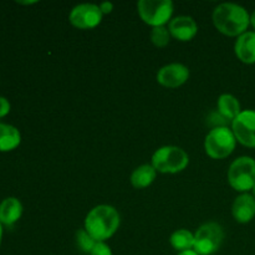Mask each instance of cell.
Segmentation results:
<instances>
[{
    "label": "cell",
    "mask_w": 255,
    "mask_h": 255,
    "mask_svg": "<svg viewBox=\"0 0 255 255\" xmlns=\"http://www.w3.org/2000/svg\"><path fill=\"white\" fill-rule=\"evenodd\" d=\"M212 20L221 34L229 37H238L248 31L251 14L246 7L236 2H222L213 10Z\"/></svg>",
    "instance_id": "obj_1"
},
{
    "label": "cell",
    "mask_w": 255,
    "mask_h": 255,
    "mask_svg": "<svg viewBox=\"0 0 255 255\" xmlns=\"http://www.w3.org/2000/svg\"><path fill=\"white\" fill-rule=\"evenodd\" d=\"M121 216L114 206L99 204L87 213L84 228L96 242H106L117 233Z\"/></svg>",
    "instance_id": "obj_2"
},
{
    "label": "cell",
    "mask_w": 255,
    "mask_h": 255,
    "mask_svg": "<svg viewBox=\"0 0 255 255\" xmlns=\"http://www.w3.org/2000/svg\"><path fill=\"white\" fill-rule=\"evenodd\" d=\"M151 164L158 173L176 174L188 167L189 156L178 146H162L152 154Z\"/></svg>",
    "instance_id": "obj_3"
},
{
    "label": "cell",
    "mask_w": 255,
    "mask_h": 255,
    "mask_svg": "<svg viewBox=\"0 0 255 255\" xmlns=\"http://www.w3.org/2000/svg\"><path fill=\"white\" fill-rule=\"evenodd\" d=\"M228 183L239 193H249L255 186V159L242 156L234 159L228 168Z\"/></svg>",
    "instance_id": "obj_4"
},
{
    "label": "cell",
    "mask_w": 255,
    "mask_h": 255,
    "mask_svg": "<svg viewBox=\"0 0 255 255\" xmlns=\"http://www.w3.org/2000/svg\"><path fill=\"white\" fill-rule=\"evenodd\" d=\"M237 146V138L231 127H216L204 138V151L212 159H224L231 156Z\"/></svg>",
    "instance_id": "obj_5"
},
{
    "label": "cell",
    "mask_w": 255,
    "mask_h": 255,
    "mask_svg": "<svg viewBox=\"0 0 255 255\" xmlns=\"http://www.w3.org/2000/svg\"><path fill=\"white\" fill-rule=\"evenodd\" d=\"M174 4L171 0H139L137 12L144 24L152 27L166 26L173 17Z\"/></svg>",
    "instance_id": "obj_6"
},
{
    "label": "cell",
    "mask_w": 255,
    "mask_h": 255,
    "mask_svg": "<svg viewBox=\"0 0 255 255\" xmlns=\"http://www.w3.org/2000/svg\"><path fill=\"white\" fill-rule=\"evenodd\" d=\"M224 229L217 222L204 223L194 233L193 251L199 255H213L224 242Z\"/></svg>",
    "instance_id": "obj_7"
},
{
    "label": "cell",
    "mask_w": 255,
    "mask_h": 255,
    "mask_svg": "<svg viewBox=\"0 0 255 255\" xmlns=\"http://www.w3.org/2000/svg\"><path fill=\"white\" fill-rule=\"evenodd\" d=\"M104 14L100 10L99 4L82 2L71 9L69 14V21L79 30H90L99 26L102 21Z\"/></svg>",
    "instance_id": "obj_8"
},
{
    "label": "cell",
    "mask_w": 255,
    "mask_h": 255,
    "mask_svg": "<svg viewBox=\"0 0 255 255\" xmlns=\"http://www.w3.org/2000/svg\"><path fill=\"white\" fill-rule=\"evenodd\" d=\"M231 128L237 142L249 148H255V110H243L232 122Z\"/></svg>",
    "instance_id": "obj_9"
},
{
    "label": "cell",
    "mask_w": 255,
    "mask_h": 255,
    "mask_svg": "<svg viewBox=\"0 0 255 255\" xmlns=\"http://www.w3.org/2000/svg\"><path fill=\"white\" fill-rule=\"evenodd\" d=\"M157 82L166 89H178L189 79V69L181 62H171L157 72Z\"/></svg>",
    "instance_id": "obj_10"
},
{
    "label": "cell",
    "mask_w": 255,
    "mask_h": 255,
    "mask_svg": "<svg viewBox=\"0 0 255 255\" xmlns=\"http://www.w3.org/2000/svg\"><path fill=\"white\" fill-rule=\"evenodd\" d=\"M171 36L178 41H191L198 34V24L196 20L188 15H179L173 17L168 24Z\"/></svg>",
    "instance_id": "obj_11"
},
{
    "label": "cell",
    "mask_w": 255,
    "mask_h": 255,
    "mask_svg": "<svg viewBox=\"0 0 255 255\" xmlns=\"http://www.w3.org/2000/svg\"><path fill=\"white\" fill-rule=\"evenodd\" d=\"M232 214L236 222L247 224L255 217V198L251 193H241L232 204Z\"/></svg>",
    "instance_id": "obj_12"
},
{
    "label": "cell",
    "mask_w": 255,
    "mask_h": 255,
    "mask_svg": "<svg viewBox=\"0 0 255 255\" xmlns=\"http://www.w3.org/2000/svg\"><path fill=\"white\" fill-rule=\"evenodd\" d=\"M234 52L243 64H255V31H247L237 37Z\"/></svg>",
    "instance_id": "obj_13"
},
{
    "label": "cell",
    "mask_w": 255,
    "mask_h": 255,
    "mask_svg": "<svg viewBox=\"0 0 255 255\" xmlns=\"http://www.w3.org/2000/svg\"><path fill=\"white\" fill-rule=\"evenodd\" d=\"M243 111L241 107V102L234 95L222 94L217 101V112L232 125V122L241 115Z\"/></svg>",
    "instance_id": "obj_14"
},
{
    "label": "cell",
    "mask_w": 255,
    "mask_h": 255,
    "mask_svg": "<svg viewBox=\"0 0 255 255\" xmlns=\"http://www.w3.org/2000/svg\"><path fill=\"white\" fill-rule=\"evenodd\" d=\"M22 204L15 197H7L0 203V223L12 226L22 216Z\"/></svg>",
    "instance_id": "obj_15"
},
{
    "label": "cell",
    "mask_w": 255,
    "mask_h": 255,
    "mask_svg": "<svg viewBox=\"0 0 255 255\" xmlns=\"http://www.w3.org/2000/svg\"><path fill=\"white\" fill-rule=\"evenodd\" d=\"M157 173L158 172L154 169V167L151 163L141 164L133 169L131 177H129V182H131L133 188L144 189L153 183L154 179L157 178Z\"/></svg>",
    "instance_id": "obj_16"
},
{
    "label": "cell",
    "mask_w": 255,
    "mask_h": 255,
    "mask_svg": "<svg viewBox=\"0 0 255 255\" xmlns=\"http://www.w3.org/2000/svg\"><path fill=\"white\" fill-rule=\"evenodd\" d=\"M21 134L15 126L0 124V152H10L19 147Z\"/></svg>",
    "instance_id": "obj_17"
},
{
    "label": "cell",
    "mask_w": 255,
    "mask_h": 255,
    "mask_svg": "<svg viewBox=\"0 0 255 255\" xmlns=\"http://www.w3.org/2000/svg\"><path fill=\"white\" fill-rule=\"evenodd\" d=\"M169 243H171L172 248L178 253L192 251L194 247V233L184 228L177 229L171 234Z\"/></svg>",
    "instance_id": "obj_18"
},
{
    "label": "cell",
    "mask_w": 255,
    "mask_h": 255,
    "mask_svg": "<svg viewBox=\"0 0 255 255\" xmlns=\"http://www.w3.org/2000/svg\"><path fill=\"white\" fill-rule=\"evenodd\" d=\"M171 32H169L167 26H158L152 27L151 32H149V39L151 42L158 49H163L171 41Z\"/></svg>",
    "instance_id": "obj_19"
},
{
    "label": "cell",
    "mask_w": 255,
    "mask_h": 255,
    "mask_svg": "<svg viewBox=\"0 0 255 255\" xmlns=\"http://www.w3.org/2000/svg\"><path fill=\"white\" fill-rule=\"evenodd\" d=\"M75 242H76V247L79 248V251H81L82 253L90 254V252L94 249V247L96 246L97 242L90 236L86 232V229L82 228L79 229L75 234Z\"/></svg>",
    "instance_id": "obj_20"
},
{
    "label": "cell",
    "mask_w": 255,
    "mask_h": 255,
    "mask_svg": "<svg viewBox=\"0 0 255 255\" xmlns=\"http://www.w3.org/2000/svg\"><path fill=\"white\" fill-rule=\"evenodd\" d=\"M89 255H114L111 248L106 242H97Z\"/></svg>",
    "instance_id": "obj_21"
},
{
    "label": "cell",
    "mask_w": 255,
    "mask_h": 255,
    "mask_svg": "<svg viewBox=\"0 0 255 255\" xmlns=\"http://www.w3.org/2000/svg\"><path fill=\"white\" fill-rule=\"evenodd\" d=\"M10 112V102L7 99L0 96V119L5 117Z\"/></svg>",
    "instance_id": "obj_22"
},
{
    "label": "cell",
    "mask_w": 255,
    "mask_h": 255,
    "mask_svg": "<svg viewBox=\"0 0 255 255\" xmlns=\"http://www.w3.org/2000/svg\"><path fill=\"white\" fill-rule=\"evenodd\" d=\"M99 6H100V10H101L102 14L109 15L114 11L115 5H114V2H111V1H102V2H100Z\"/></svg>",
    "instance_id": "obj_23"
},
{
    "label": "cell",
    "mask_w": 255,
    "mask_h": 255,
    "mask_svg": "<svg viewBox=\"0 0 255 255\" xmlns=\"http://www.w3.org/2000/svg\"><path fill=\"white\" fill-rule=\"evenodd\" d=\"M177 255H199L197 252H194L193 249L192 251H187V252H182V253H178Z\"/></svg>",
    "instance_id": "obj_24"
},
{
    "label": "cell",
    "mask_w": 255,
    "mask_h": 255,
    "mask_svg": "<svg viewBox=\"0 0 255 255\" xmlns=\"http://www.w3.org/2000/svg\"><path fill=\"white\" fill-rule=\"evenodd\" d=\"M251 25L253 26V29L255 31V10L251 14Z\"/></svg>",
    "instance_id": "obj_25"
},
{
    "label": "cell",
    "mask_w": 255,
    "mask_h": 255,
    "mask_svg": "<svg viewBox=\"0 0 255 255\" xmlns=\"http://www.w3.org/2000/svg\"><path fill=\"white\" fill-rule=\"evenodd\" d=\"M19 4L22 5H30V4H36V1H17Z\"/></svg>",
    "instance_id": "obj_26"
},
{
    "label": "cell",
    "mask_w": 255,
    "mask_h": 255,
    "mask_svg": "<svg viewBox=\"0 0 255 255\" xmlns=\"http://www.w3.org/2000/svg\"><path fill=\"white\" fill-rule=\"evenodd\" d=\"M1 238H2V224L0 223V244H1Z\"/></svg>",
    "instance_id": "obj_27"
},
{
    "label": "cell",
    "mask_w": 255,
    "mask_h": 255,
    "mask_svg": "<svg viewBox=\"0 0 255 255\" xmlns=\"http://www.w3.org/2000/svg\"><path fill=\"white\" fill-rule=\"evenodd\" d=\"M252 196H253L254 198H255V186H254V188L252 189Z\"/></svg>",
    "instance_id": "obj_28"
}]
</instances>
